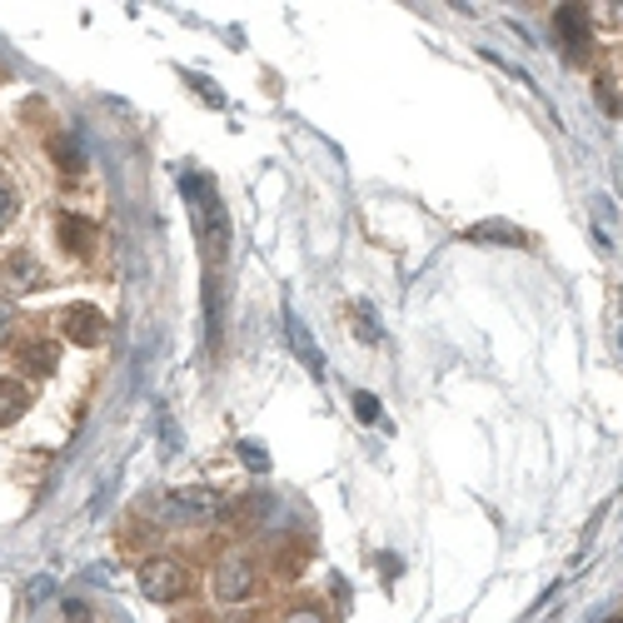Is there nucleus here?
I'll list each match as a JSON object with an SVG mask.
<instances>
[{"label":"nucleus","mask_w":623,"mask_h":623,"mask_svg":"<svg viewBox=\"0 0 623 623\" xmlns=\"http://www.w3.org/2000/svg\"><path fill=\"white\" fill-rule=\"evenodd\" d=\"M553 31H559L569 61H583V55H589L593 21H589V11H583V6H559V11H553Z\"/></svg>","instance_id":"nucleus-8"},{"label":"nucleus","mask_w":623,"mask_h":623,"mask_svg":"<svg viewBox=\"0 0 623 623\" xmlns=\"http://www.w3.org/2000/svg\"><path fill=\"white\" fill-rule=\"evenodd\" d=\"M354 330H364V334H360L364 344H380V340H384V330H380V320H374L370 304H354Z\"/></svg>","instance_id":"nucleus-15"},{"label":"nucleus","mask_w":623,"mask_h":623,"mask_svg":"<svg viewBox=\"0 0 623 623\" xmlns=\"http://www.w3.org/2000/svg\"><path fill=\"white\" fill-rule=\"evenodd\" d=\"M61 334L71 344H81V350H95V344H105L111 324H105V314L95 310V304H65L61 310Z\"/></svg>","instance_id":"nucleus-5"},{"label":"nucleus","mask_w":623,"mask_h":623,"mask_svg":"<svg viewBox=\"0 0 623 623\" xmlns=\"http://www.w3.org/2000/svg\"><path fill=\"white\" fill-rule=\"evenodd\" d=\"M185 195L195 205V235H200V255L210 264V274H220L225 255H230V215H225L220 195H215V180L200 170H185Z\"/></svg>","instance_id":"nucleus-1"},{"label":"nucleus","mask_w":623,"mask_h":623,"mask_svg":"<svg viewBox=\"0 0 623 623\" xmlns=\"http://www.w3.org/2000/svg\"><path fill=\"white\" fill-rule=\"evenodd\" d=\"M65 619H71V623H91V603H65Z\"/></svg>","instance_id":"nucleus-21"},{"label":"nucleus","mask_w":623,"mask_h":623,"mask_svg":"<svg viewBox=\"0 0 623 623\" xmlns=\"http://www.w3.org/2000/svg\"><path fill=\"white\" fill-rule=\"evenodd\" d=\"M15 210H21V195H15V185L0 175V235L15 225Z\"/></svg>","instance_id":"nucleus-14"},{"label":"nucleus","mask_w":623,"mask_h":623,"mask_svg":"<svg viewBox=\"0 0 623 623\" xmlns=\"http://www.w3.org/2000/svg\"><path fill=\"white\" fill-rule=\"evenodd\" d=\"M255 563L245 559V553H230V559H220V569H215V593H220V603H240L255 593Z\"/></svg>","instance_id":"nucleus-7"},{"label":"nucleus","mask_w":623,"mask_h":623,"mask_svg":"<svg viewBox=\"0 0 623 623\" xmlns=\"http://www.w3.org/2000/svg\"><path fill=\"white\" fill-rule=\"evenodd\" d=\"M41 284H45V270H41V260H35L31 250H15V255L0 260V294H6V300H15V294H35Z\"/></svg>","instance_id":"nucleus-4"},{"label":"nucleus","mask_w":623,"mask_h":623,"mask_svg":"<svg viewBox=\"0 0 623 623\" xmlns=\"http://www.w3.org/2000/svg\"><path fill=\"white\" fill-rule=\"evenodd\" d=\"M11 330H15V304L0 294V340H11Z\"/></svg>","instance_id":"nucleus-18"},{"label":"nucleus","mask_w":623,"mask_h":623,"mask_svg":"<svg viewBox=\"0 0 623 623\" xmlns=\"http://www.w3.org/2000/svg\"><path fill=\"white\" fill-rule=\"evenodd\" d=\"M55 230H61L65 255H91V245H95V225L85 220V215H71V210H65Z\"/></svg>","instance_id":"nucleus-11"},{"label":"nucleus","mask_w":623,"mask_h":623,"mask_svg":"<svg viewBox=\"0 0 623 623\" xmlns=\"http://www.w3.org/2000/svg\"><path fill=\"white\" fill-rule=\"evenodd\" d=\"M11 360H15V370L21 374H55V364H61V344L45 340V334H15Z\"/></svg>","instance_id":"nucleus-6"},{"label":"nucleus","mask_w":623,"mask_h":623,"mask_svg":"<svg viewBox=\"0 0 623 623\" xmlns=\"http://www.w3.org/2000/svg\"><path fill=\"white\" fill-rule=\"evenodd\" d=\"M354 414H360V424H380V399L370 390H354Z\"/></svg>","instance_id":"nucleus-16"},{"label":"nucleus","mask_w":623,"mask_h":623,"mask_svg":"<svg viewBox=\"0 0 623 623\" xmlns=\"http://www.w3.org/2000/svg\"><path fill=\"white\" fill-rule=\"evenodd\" d=\"M25 409H31V384L0 374V424H15Z\"/></svg>","instance_id":"nucleus-10"},{"label":"nucleus","mask_w":623,"mask_h":623,"mask_svg":"<svg viewBox=\"0 0 623 623\" xmlns=\"http://www.w3.org/2000/svg\"><path fill=\"white\" fill-rule=\"evenodd\" d=\"M141 589H145V599H155V603H175L190 593V573H185L180 559H145Z\"/></svg>","instance_id":"nucleus-3"},{"label":"nucleus","mask_w":623,"mask_h":623,"mask_svg":"<svg viewBox=\"0 0 623 623\" xmlns=\"http://www.w3.org/2000/svg\"><path fill=\"white\" fill-rule=\"evenodd\" d=\"M121 623H125V619H121Z\"/></svg>","instance_id":"nucleus-23"},{"label":"nucleus","mask_w":623,"mask_h":623,"mask_svg":"<svg viewBox=\"0 0 623 623\" xmlns=\"http://www.w3.org/2000/svg\"><path fill=\"white\" fill-rule=\"evenodd\" d=\"M240 454H245V464H250L255 474H264V469H270V454H264L255 439H245V444H240Z\"/></svg>","instance_id":"nucleus-17"},{"label":"nucleus","mask_w":623,"mask_h":623,"mask_svg":"<svg viewBox=\"0 0 623 623\" xmlns=\"http://www.w3.org/2000/svg\"><path fill=\"white\" fill-rule=\"evenodd\" d=\"M290 623H320V613H314V609H300Z\"/></svg>","instance_id":"nucleus-22"},{"label":"nucleus","mask_w":623,"mask_h":623,"mask_svg":"<svg viewBox=\"0 0 623 623\" xmlns=\"http://www.w3.org/2000/svg\"><path fill=\"white\" fill-rule=\"evenodd\" d=\"M593 91H599V95H603V105H609V111H613V115H619V111H623V101H619V91H613V81H593Z\"/></svg>","instance_id":"nucleus-19"},{"label":"nucleus","mask_w":623,"mask_h":623,"mask_svg":"<svg viewBox=\"0 0 623 623\" xmlns=\"http://www.w3.org/2000/svg\"><path fill=\"white\" fill-rule=\"evenodd\" d=\"M160 523H210L220 513V494L215 489H170L150 503Z\"/></svg>","instance_id":"nucleus-2"},{"label":"nucleus","mask_w":623,"mask_h":623,"mask_svg":"<svg viewBox=\"0 0 623 623\" xmlns=\"http://www.w3.org/2000/svg\"><path fill=\"white\" fill-rule=\"evenodd\" d=\"M190 85H195V91H200V95H205V105H215V111H220V105H225V95H220V91H215V85H210V81H195V75H190Z\"/></svg>","instance_id":"nucleus-20"},{"label":"nucleus","mask_w":623,"mask_h":623,"mask_svg":"<svg viewBox=\"0 0 623 623\" xmlns=\"http://www.w3.org/2000/svg\"><path fill=\"white\" fill-rule=\"evenodd\" d=\"M284 330H290V350L304 360V370H310V374H324V354L314 350V340H310V330L300 324V314H284Z\"/></svg>","instance_id":"nucleus-13"},{"label":"nucleus","mask_w":623,"mask_h":623,"mask_svg":"<svg viewBox=\"0 0 623 623\" xmlns=\"http://www.w3.org/2000/svg\"><path fill=\"white\" fill-rule=\"evenodd\" d=\"M51 155H55V165H61V180L65 185H75L85 175V150H81V141H75V135H55Z\"/></svg>","instance_id":"nucleus-12"},{"label":"nucleus","mask_w":623,"mask_h":623,"mask_svg":"<svg viewBox=\"0 0 623 623\" xmlns=\"http://www.w3.org/2000/svg\"><path fill=\"white\" fill-rule=\"evenodd\" d=\"M464 240H469V245H499V250H523V245H529V235H523L519 225H509V220H479V225H469V230H464Z\"/></svg>","instance_id":"nucleus-9"}]
</instances>
